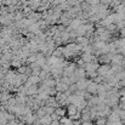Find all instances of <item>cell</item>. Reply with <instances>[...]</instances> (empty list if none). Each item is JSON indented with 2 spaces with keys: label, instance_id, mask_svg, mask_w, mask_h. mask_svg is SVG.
Returning <instances> with one entry per match:
<instances>
[{
  "label": "cell",
  "instance_id": "obj_1",
  "mask_svg": "<svg viewBox=\"0 0 125 125\" xmlns=\"http://www.w3.org/2000/svg\"><path fill=\"white\" fill-rule=\"evenodd\" d=\"M86 92H89L90 95H97L98 92V84L95 83L94 80H89V85L86 87Z\"/></svg>",
  "mask_w": 125,
  "mask_h": 125
},
{
  "label": "cell",
  "instance_id": "obj_2",
  "mask_svg": "<svg viewBox=\"0 0 125 125\" xmlns=\"http://www.w3.org/2000/svg\"><path fill=\"white\" fill-rule=\"evenodd\" d=\"M111 68H112V67H111L109 64H101V66H100V68L97 69V73H98V75H100V77L106 78V77L108 75V73H109Z\"/></svg>",
  "mask_w": 125,
  "mask_h": 125
},
{
  "label": "cell",
  "instance_id": "obj_3",
  "mask_svg": "<svg viewBox=\"0 0 125 125\" xmlns=\"http://www.w3.org/2000/svg\"><path fill=\"white\" fill-rule=\"evenodd\" d=\"M79 112H80V111L78 109L77 106H74V104H69V106H67V114L69 115V118H73V117L77 115Z\"/></svg>",
  "mask_w": 125,
  "mask_h": 125
},
{
  "label": "cell",
  "instance_id": "obj_4",
  "mask_svg": "<svg viewBox=\"0 0 125 125\" xmlns=\"http://www.w3.org/2000/svg\"><path fill=\"white\" fill-rule=\"evenodd\" d=\"M57 83H56V90H57V92H66L68 89H69V86L67 85V84L62 83L61 80H56Z\"/></svg>",
  "mask_w": 125,
  "mask_h": 125
},
{
  "label": "cell",
  "instance_id": "obj_5",
  "mask_svg": "<svg viewBox=\"0 0 125 125\" xmlns=\"http://www.w3.org/2000/svg\"><path fill=\"white\" fill-rule=\"evenodd\" d=\"M55 114L58 117V118H62V117H66L67 114V108H62V107H58L55 109Z\"/></svg>",
  "mask_w": 125,
  "mask_h": 125
},
{
  "label": "cell",
  "instance_id": "obj_6",
  "mask_svg": "<svg viewBox=\"0 0 125 125\" xmlns=\"http://www.w3.org/2000/svg\"><path fill=\"white\" fill-rule=\"evenodd\" d=\"M52 117L51 115H49V114H46L45 117H42V118H40V122H42V125H51V123H52Z\"/></svg>",
  "mask_w": 125,
  "mask_h": 125
},
{
  "label": "cell",
  "instance_id": "obj_7",
  "mask_svg": "<svg viewBox=\"0 0 125 125\" xmlns=\"http://www.w3.org/2000/svg\"><path fill=\"white\" fill-rule=\"evenodd\" d=\"M24 17H26V16H24V13H23L22 11H16V12H15V22L22 21Z\"/></svg>",
  "mask_w": 125,
  "mask_h": 125
},
{
  "label": "cell",
  "instance_id": "obj_8",
  "mask_svg": "<svg viewBox=\"0 0 125 125\" xmlns=\"http://www.w3.org/2000/svg\"><path fill=\"white\" fill-rule=\"evenodd\" d=\"M35 114H37V117L40 119V118H42V117H45L46 115V112H45V109H44V107H40L37 112H35Z\"/></svg>",
  "mask_w": 125,
  "mask_h": 125
},
{
  "label": "cell",
  "instance_id": "obj_9",
  "mask_svg": "<svg viewBox=\"0 0 125 125\" xmlns=\"http://www.w3.org/2000/svg\"><path fill=\"white\" fill-rule=\"evenodd\" d=\"M107 124V119L106 118H102V117H98L96 119V125H106Z\"/></svg>",
  "mask_w": 125,
  "mask_h": 125
},
{
  "label": "cell",
  "instance_id": "obj_10",
  "mask_svg": "<svg viewBox=\"0 0 125 125\" xmlns=\"http://www.w3.org/2000/svg\"><path fill=\"white\" fill-rule=\"evenodd\" d=\"M18 123H20V120H18V118H16V119H13V120L9 122L6 125H18Z\"/></svg>",
  "mask_w": 125,
  "mask_h": 125
},
{
  "label": "cell",
  "instance_id": "obj_11",
  "mask_svg": "<svg viewBox=\"0 0 125 125\" xmlns=\"http://www.w3.org/2000/svg\"><path fill=\"white\" fill-rule=\"evenodd\" d=\"M119 35H120V38H125V28L119 31Z\"/></svg>",
  "mask_w": 125,
  "mask_h": 125
},
{
  "label": "cell",
  "instance_id": "obj_12",
  "mask_svg": "<svg viewBox=\"0 0 125 125\" xmlns=\"http://www.w3.org/2000/svg\"><path fill=\"white\" fill-rule=\"evenodd\" d=\"M82 125H95L92 123V120H89V122H82Z\"/></svg>",
  "mask_w": 125,
  "mask_h": 125
},
{
  "label": "cell",
  "instance_id": "obj_13",
  "mask_svg": "<svg viewBox=\"0 0 125 125\" xmlns=\"http://www.w3.org/2000/svg\"><path fill=\"white\" fill-rule=\"evenodd\" d=\"M123 4H124V9H123V12L125 13V2H123Z\"/></svg>",
  "mask_w": 125,
  "mask_h": 125
},
{
  "label": "cell",
  "instance_id": "obj_14",
  "mask_svg": "<svg viewBox=\"0 0 125 125\" xmlns=\"http://www.w3.org/2000/svg\"><path fill=\"white\" fill-rule=\"evenodd\" d=\"M66 1H67V0H66Z\"/></svg>",
  "mask_w": 125,
  "mask_h": 125
}]
</instances>
